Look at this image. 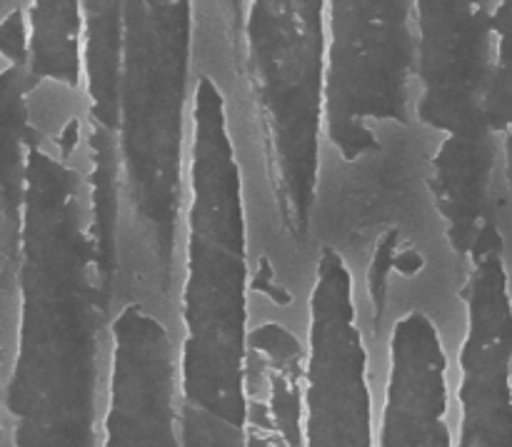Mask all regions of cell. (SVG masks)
<instances>
[{
    "label": "cell",
    "mask_w": 512,
    "mask_h": 447,
    "mask_svg": "<svg viewBox=\"0 0 512 447\" xmlns=\"http://www.w3.org/2000/svg\"><path fill=\"white\" fill-rule=\"evenodd\" d=\"M303 345V447H378L380 358L353 268L328 245L315 248Z\"/></svg>",
    "instance_id": "6"
},
{
    "label": "cell",
    "mask_w": 512,
    "mask_h": 447,
    "mask_svg": "<svg viewBox=\"0 0 512 447\" xmlns=\"http://www.w3.org/2000/svg\"><path fill=\"white\" fill-rule=\"evenodd\" d=\"M378 447H453V353L425 308L405 310L385 333Z\"/></svg>",
    "instance_id": "9"
},
{
    "label": "cell",
    "mask_w": 512,
    "mask_h": 447,
    "mask_svg": "<svg viewBox=\"0 0 512 447\" xmlns=\"http://www.w3.org/2000/svg\"><path fill=\"white\" fill-rule=\"evenodd\" d=\"M98 447H183L173 328L140 303L110 318Z\"/></svg>",
    "instance_id": "8"
},
{
    "label": "cell",
    "mask_w": 512,
    "mask_h": 447,
    "mask_svg": "<svg viewBox=\"0 0 512 447\" xmlns=\"http://www.w3.org/2000/svg\"><path fill=\"white\" fill-rule=\"evenodd\" d=\"M253 260L248 185L228 90L198 55L173 318L180 413L240 430L248 425Z\"/></svg>",
    "instance_id": "3"
},
{
    "label": "cell",
    "mask_w": 512,
    "mask_h": 447,
    "mask_svg": "<svg viewBox=\"0 0 512 447\" xmlns=\"http://www.w3.org/2000/svg\"><path fill=\"white\" fill-rule=\"evenodd\" d=\"M453 353V447H512V268L500 250L470 263Z\"/></svg>",
    "instance_id": "7"
},
{
    "label": "cell",
    "mask_w": 512,
    "mask_h": 447,
    "mask_svg": "<svg viewBox=\"0 0 512 447\" xmlns=\"http://www.w3.org/2000/svg\"><path fill=\"white\" fill-rule=\"evenodd\" d=\"M318 193L360 190L428 168L415 115L413 0H328Z\"/></svg>",
    "instance_id": "5"
},
{
    "label": "cell",
    "mask_w": 512,
    "mask_h": 447,
    "mask_svg": "<svg viewBox=\"0 0 512 447\" xmlns=\"http://www.w3.org/2000/svg\"><path fill=\"white\" fill-rule=\"evenodd\" d=\"M83 170L110 310L170 323L183 235L198 3H83Z\"/></svg>",
    "instance_id": "1"
},
{
    "label": "cell",
    "mask_w": 512,
    "mask_h": 447,
    "mask_svg": "<svg viewBox=\"0 0 512 447\" xmlns=\"http://www.w3.org/2000/svg\"><path fill=\"white\" fill-rule=\"evenodd\" d=\"M415 115L430 148V195L455 263L505 253L500 153L488 110L493 3H415ZM508 255V253H505Z\"/></svg>",
    "instance_id": "4"
},
{
    "label": "cell",
    "mask_w": 512,
    "mask_h": 447,
    "mask_svg": "<svg viewBox=\"0 0 512 447\" xmlns=\"http://www.w3.org/2000/svg\"><path fill=\"white\" fill-rule=\"evenodd\" d=\"M488 110L500 153V220L512 268V3H493V68Z\"/></svg>",
    "instance_id": "10"
},
{
    "label": "cell",
    "mask_w": 512,
    "mask_h": 447,
    "mask_svg": "<svg viewBox=\"0 0 512 447\" xmlns=\"http://www.w3.org/2000/svg\"><path fill=\"white\" fill-rule=\"evenodd\" d=\"M328 0L198 3V55L233 110L253 220V308L303 330L323 165Z\"/></svg>",
    "instance_id": "2"
}]
</instances>
